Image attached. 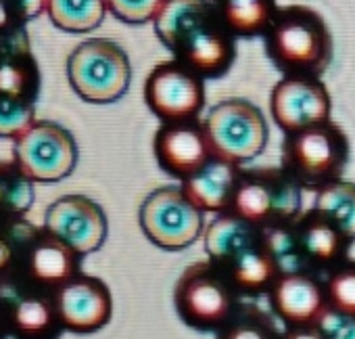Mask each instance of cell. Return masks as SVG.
Masks as SVG:
<instances>
[{"instance_id": "484cf974", "label": "cell", "mask_w": 355, "mask_h": 339, "mask_svg": "<svg viewBox=\"0 0 355 339\" xmlns=\"http://www.w3.org/2000/svg\"><path fill=\"white\" fill-rule=\"evenodd\" d=\"M276 320L259 306L243 304L232 320L216 333V339H280Z\"/></svg>"}, {"instance_id": "4316f807", "label": "cell", "mask_w": 355, "mask_h": 339, "mask_svg": "<svg viewBox=\"0 0 355 339\" xmlns=\"http://www.w3.org/2000/svg\"><path fill=\"white\" fill-rule=\"evenodd\" d=\"M38 94V69L28 59L0 61V97L34 103Z\"/></svg>"}, {"instance_id": "ba28073f", "label": "cell", "mask_w": 355, "mask_h": 339, "mask_svg": "<svg viewBox=\"0 0 355 339\" xmlns=\"http://www.w3.org/2000/svg\"><path fill=\"white\" fill-rule=\"evenodd\" d=\"M205 130L214 157L241 167L263 153L270 136L266 115L247 99L218 103L205 117Z\"/></svg>"}, {"instance_id": "d4e9b609", "label": "cell", "mask_w": 355, "mask_h": 339, "mask_svg": "<svg viewBox=\"0 0 355 339\" xmlns=\"http://www.w3.org/2000/svg\"><path fill=\"white\" fill-rule=\"evenodd\" d=\"M263 241H266V247L272 254L280 274H286V272H311L307 262H305L295 222L266 229L263 231Z\"/></svg>"}, {"instance_id": "7a4b0ae2", "label": "cell", "mask_w": 355, "mask_h": 339, "mask_svg": "<svg viewBox=\"0 0 355 339\" xmlns=\"http://www.w3.org/2000/svg\"><path fill=\"white\" fill-rule=\"evenodd\" d=\"M263 38L270 61L284 76L320 78L332 61V34L322 15L309 7L278 9Z\"/></svg>"}, {"instance_id": "52a82bcc", "label": "cell", "mask_w": 355, "mask_h": 339, "mask_svg": "<svg viewBox=\"0 0 355 339\" xmlns=\"http://www.w3.org/2000/svg\"><path fill=\"white\" fill-rule=\"evenodd\" d=\"M138 224L144 237L165 249L182 251L205 233V212H201L180 185H163L150 191L138 208Z\"/></svg>"}, {"instance_id": "83f0119b", "label": "cell", "mask_w": 355, "mask_h": 339, "mask_svg": "<svg viewBox=\"0 0 355 339\" xmlns=\"http://www.w3.org/2000/svg\"><path fill=\"white\" fill-rule=\"evenodd\" d=\"M328 308L355 316V260H347L324 276Z\"/></svg>"}, {"instance_id": "1f68e13d", "label": "cell", "mask_w": 355, "mask_h": 339, "mask_svg": "<svg viewBox=\"0 0 355 339\" xmlns=\"http://www.w3.org/2000/svg\"><path fill=\"white\" fill-rule=\"evenodd\" d=\"M7 5L19 22L36 19L42 11H46V0H7Z\"/></svg>"}, {"instance_id": "836d02e7", "label": "cell", "mask_w": 355, "mask_h": 339, "mask_svg": "<svg viewBox=\"0 0 355 339\" xmlns=\"http://www.w3.org/2000/svg\"><path fill=\"white\" fill-rule=\"evenodd\" d=\"M15 19L11 7L7 5V0H0V32H5L11 28V22Z\"/></svg>"}, {"instance_id": "4dcf8cb0", "label": "cell", "mask_w": 355, "mask_h": 339, "mask_svg": "<svg viewBox=\"0 0 355 339\" xmlns=\"http://www.w3.org/2000/svg\"><path fill=\"white\" fill-rule=\"evenodd\" d=\"M324 339H355V316L326 308L315 322Z\"/></svg>"}, {"instance_id": "cb8c5ba5", "label": "cell", "mask_w": 355, "mask_h": 339, "mask_svg": "<svg viewBox=\"0 0 355 339\" xmlns=\"http://www.w3.org/2000/svg\"><path fill=\"white\" fill-rule=\"evenodd\" d=\"M34 183L13 163H0V220L21 218L34 204Z\"/></svg>"}, {"instance_id": "7402d4cb", "label": "cell", "mask_w": 355, "mask_h": 339, "mask_svg": "<svg viewBox=\"0 0 355 339\" xmlns=\"http://www.w3.org/2000/svg\"><path fill=\"white\" fill-rule=\"evenodd\" d=\"M51 22L69 34L96 30L107 13V0H46Z\"/></svg>"}, {"instance_id": "f546056e", "label": "cell", "mask_w": 355, "mask_h": 339, "mask_svg": "<svg viewBox=\"0 0 355 339\" xmlns=\"http://www.w3.org/2000/svg\"><path fill=\"white\" fill-rule=\"evenodd\" d=\"M165 0H107V9L123 24L142 26L155 22Z\"/></svg>"}, {"instance_id": "2e32d148", "label": "cell", "mask_w": 355, "mask_h": 339, "mask_svg": "<svg viewBox=\"0 0 355 339\" xmlns=\"http://www.w3.org/2000/svg\"><path fill=\"white\" fill-rule=\"evenodd\" d=\"M21 272L30 287L55 293L71 279L82 274V256L76 254L67 243L40 229L36 239L26 249Z\"/></svg>"}, {"instance_id": "e0dca14e", "label": "cell", "mask_w": 355, "mask_h": 339, "mask_svg": "<svg viewBox=\"0 0 355 339\" xmlns=\"http://www.w3.org/2000/svg\"><path fill=\"white\" fill-rule=\"evenodd\" d=\"M297 235L311 272H328L349 260L351 239L318 210L303 212L297 220Z\"/></svg>"}, {"instance_id": "4fadbf2b", "label": "cell", "mask_w": 355, "mask_h": 339, "mask_svg": "<svg viewBox=\"0 0 355 339\" xmlns=\"http://www.w3.org/2000/svg\"><path fill=\"white\" fill-rule=\"evenodd\" d=\"M153 153L163 172L180 183L195 176L214 159L205 122L201 119L161 124L153 138Z\"/></svg>"}, {"instance_id": "8fae6325", "label": "cell", "mask_w": 355, "mask_h": 339, "mask_svg": "<svg viewBox=\"0 0 355 339\" xmlns=\"http://www.w3.org/2000/svg\"><path fill=\"white\" fill-rule=\"evenodd\" d=\"M42 229L86 258L105 245L109 220L94 199L86 195H63L49 206Z\"/></svg>"}, {"instance_id": "44dd1931", "label": "cell", "mask_w": 355, "mask_h": 339, "mask_svg": "<svg viewBox=\"0 0 355 339\" xmlns=\"http://www.w3.org/2000/svg\"><path fill=\"white\" fill-rule=\"evenodd\" d=\"M211 3L236 38L266 34L278 13L276 0H211Z\"/></svg>"}, {"instance_id": "30bf717a", "label": "cell", "mask_w": 355, "mask_h": 339, "mask_svg": "<svg viewBox=\"0 0 355 339\" xmlns=\"http://www.w3.org/2000/svg\"><path fill=\"white\" fill-rule=\"evenodd\" d=\"M205 101V80L175 59L159 63L144 82V103L163 124L199 119Z\"/></svg>"}, {"instance_id": "277c9868", "label": "cell", "mask_w": 355, "mask_h": 339, "mask_svg": "<svg viewBox=\"0 0 355 339\" xmlns=\"http://www.w3.org/2000/svg\"><path fill=\"white\" fill-rule=\"evenodd\" d=\"M349 138L345 130L330 122L286 134L282 142V167L303 187L320 189L340 181L349 163Z\"/></svg>"}, {"instance_id": "8992f818", "label": "cell", "mask_w": 355, "mask_h": 339, "mask_svg": "<svg viewBox=\"0 0 355 339\" xmlns=\"http://www.w3.org/2000/svg\"><path fill=\"white\" fill-rule=\"evenodd\" d=\"M67 80L82 101L90 105H111L130 88V57L113 40H84L67 57Z\"/></svg>"}, {"instance_id": "3957f363", "label": "cell", "mask_w": 355, "mask_h": 339, "mask_svg": "<svg viewBox=\"0 0 355 339\" xmlns=\"http://www.w3.org/2000/svg\"><path fill=\"white\" fill-rule=\"evenodd\" d=\"M241 293L209 260L182 270L173 285V308L180 320L205 333H218L241 310Z\"/></svg>"}, {"instance_id": "5bb4252c", "label": "cell", "mask_w": 355, "mask_h": 339, "mask_svg": "<svg viewBox=\"0 0 355 339\" xmlns=\"http://www.w3.org/2000/svg\"><path fill=\"white\" fill-rule=\"evenodd\" d=\"M63 329L90 335L105 329L113 316V295L107 283L92 274H78L53 293Z\"/></svg>"}, {"instance_id": "f1b7e54d", "label": "cell", "mask_w": 355, "mask_h": 339, "mask_svg": "<svg viewBox=\"0 0 355 339\" xmlns=\"http://www.w3.org/2000/svg\"><path fill=\"white\" fill-rule=\"evenodd\" d=\"M36 122V109L30 101L0 97V138L17 140Z\"/></svg>"}, {"instance_id": "7c38bea8", "label": "cell", "mask_w": 355, "mask_h": 339, "mask_svg": "<svg viewBox=\"0 0 355 339\" xmlns=\"http://www.w3.org/2000/svg\"><path fill=\"white\" fill-rule=\"evenodd\" d=\"M270 111L274 124L284 134H293L303 128L330 122L332 101L320 78L284 76L272 90Z\"/></svg>"}, {"instance_id": "d6986e66", "label": "cell", "mask_w": 355, "mask_h": 339, "mask_svg": "<svg viewBox=\"0 0 355 339\" xmlns=\"http://www.w3.org/2000/svg\"><path fill=\"white\" fill-rule=\"evenodd\" d=\"M9 337L13 339H59L63 322L53 293L28 287L5 304Z\"/></svg>"}, {"instance_id": "ffe728a7", "label": "cell", "mask_w": 355, "mask_h": 339, "mask_svg": "<svg viewBox=\"0 0 355 339\" xmlns=\"http://www.w3.org/2000/svg\"><path fill=\"white\" fill-rule=\"evenodd\" d=\"M241 170V165L214 157L195 176L180 183V187L201 212L218 216L232 208Z\"/></svg>"}, {"instance_id": "ac0fdd59", "label": "cell", "mask_w": 355, "mask_h": 339, "mask_svg": "<svg viewBox=\"0 0 355 339\" xmlns=\"http://www.w3.org/2000/svg\"><path fill=\"white\" fill-rule=\"evenodd\" d=\"M263 243V229L247 222L245 218L224 212L218 214L203 233V245L207 260L220 270H228L253 249Z\"/></svg>"}, {"instance_id": "5b68a950", "label": "cell", "mask_w": 355, "mask_h": 339, "mask_svg": "<svg viewBox=\"0 0 355 339\" xmlns=\"http://www.w3.org/2000/svg\"><path fill=\"white\" fill-rule=\"evenodd\" d=\"M232 214L259 229L295 222L303 214V187L280 167H243Z\"/></svg>"}, {"instance_id": "9c48e42d", "label": "cell", "mask_w": 355, "mask_h": 339, "mask_svg": "<svg viewBox=\"0 0 355 339\" xmlns=\"http://www.w3.org/2000/svg\"><path fill=\"white\" fill-rule=\"evenodd\" d=\"M78 157L80 151L73 134L51 119H36L13 147V161L19 172L40 185L67 179L78 165Z\"/></svg>"}, {"instance_id": "d6a6232c", "label": "cell", "mask_w": 355, "mask_h": 339, "mask_svg": "<svg viewBox=\"0 0 355 339\" xmlns=\"http://www.w3.org/2000/svg\"><path fill=\"white\" fill-rule=\"evenodd\" d=\"M280 339H324L318 324H303V326H284Z\"/></svg>"}, {"instance_id": "603a6c76", "label": "cell", "mask_w": 355, "mask_h": 339, "mask_svg": "<svg viewBox=\"0 0 355 339\" xmlns=\"http://www.w3.org/2000/svg\"><path fill=\"white\" fill-rule=\"evenodd\" d=\"M313 210L334 222L351 241H355V183L334 181L315 191Z\"/></svg>"}, {"instance_id": "6da1fadb", "label": "cell", "mask_w": 355, "mask_h": 339, "mask_svg": "<svg viewBox=\"0 0 355 339\" xmlns=\"http://www.w3.org/2000/svg\"><path fill=\"white\" fill-rule=\"evenodd\" d=\"M155 32L175 61L203 80L222 78L236 59V36L211 0H165L155 17Z\"/></svg>"}, {"instance_id": "e575fe53", "label": "cell", "mask_w": 355, "mask_h": 339, "mask_svg": "<svg viewBox=\"0 0 355 339\" xmlns=\"http://www.w3.org/2000/svg\"><path fill=\"white\" fill-rule=\"evenodd\" d=\"M9 337V326H7V310L5 306L0 304V339H7Z\"/></svg>"}, {"instance_id": "9a60e30c", "label": "cell", "mask_w": 355, "mask_h": 339, "mask_svg": "<svg viewBox=\"0 0 355 339\" xmlns=\"http://www.w3.org/2000/svg\"><path fill=\"white\" fill-rule=\"evenodd\" d=\"M270 310L284 326L315 324L328 308L324 279L315 272H286L268 291Z\"/></svg>"}]
</instances>
